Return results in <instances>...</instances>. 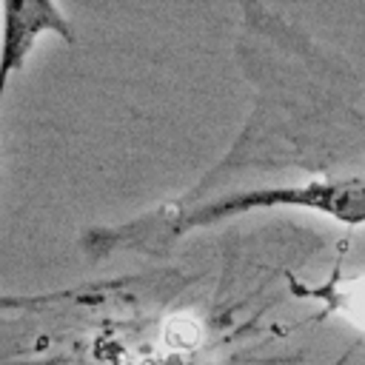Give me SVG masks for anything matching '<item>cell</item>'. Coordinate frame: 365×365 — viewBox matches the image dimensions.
<instances>
[{
    "label": "cell",
    "mask_w": 365,
    "mask_h": 365,
    "mask_svg": "<svg viewBox=\"0 0 365 365\" xmlns=\"http://www.w3.org/2000/svg\"><path fill=\"white\" fill-rule=\"evenodd\" d=\"M268 208H299L322 214L342 225H365V171L328 174L317 180L288 182V185H265L251 191H234L208 202H168L128 225L111 231H88L83 248L88 257H106L111 248H165L177 237L214 225L240 214L268 211Z\"/></svg>",
    "instance_id": "6da1fadb"
},
{
    "label": "cell",
    "mask_w": 365,
    "mask_h": 365,
    "mask_svg": "<svg viewBox=\"0 0 365 365\" xmlns=\"http://www.w3.org/2000/svg\"><path fill=\"white\" fill-rule=\"evenodd\" d=\"M91 288H71V291H60V294H34V297H20V294H0V311H11V308H31V305H48L66 297H80Z\"/></svg>",
    "instance_id": "3957f363"
},
{
    "label": "cell",
    "mask_w": 365,
    "mask_h": 365,
    "mask_svg": "<svg viewBox=\"0 0 365 365\" xmlns=\"http://www.w3.org/2000/svg\"><path fill=\"white\" fill-rule=\"evenodd\" d=\"M60 34L74 40L68 20L51 3H3L0 6V108L6 88L17 68L34 51L40 34Z\"/></svg>",
    "instance_id": "7a4b0ae2"
}]
</instances>
